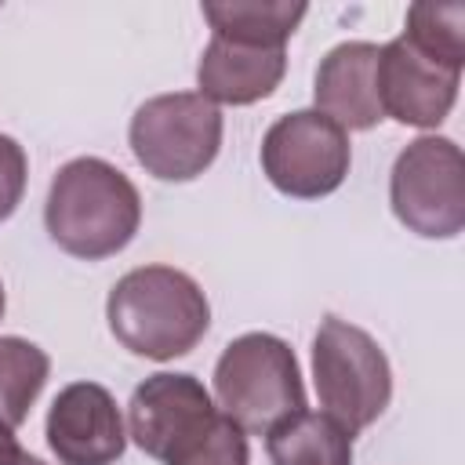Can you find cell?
<instances>
[{
  "mask_svg": "<svg viewBox=\"0 0 465 465\" xmlns=\"http://www.w3.org/2000/svg\"><path fill=\"white\" fill-rule=\"evenodd\" d=\"M44 225L65 254L102 262L134 240L142 225V196L134 182L109 160L76 156L51 178Z\"/></svg>",
  "mask_w": 465,
  "mask_h": 465,
  "instance_id": "cell-1",
  "label": "cell"
},
{
  "mask_svg": "<svg viewBox=\"0 0 465 465\" xmlns=\"http://www.w3.org/2000/svg\"><path fill=\"white\" fill-rule=\"evenodd\" d=\"M105 320L127 352L163 363L200 345L211 327V305L189 272L171 265H142L113 283Z\"/></svg>",
  "mask_w": 465,
  "mask_h": 465,
  "instance_id": "cell-2",
  "label": "cell"
},
{
  "mask_svg": "<svg viewBox=\"0 0 465 465\" xmlns=\"http://www.w3.org/2000/svg\"><path fill=\"white\" fill-rule=\"evenodd\" d=\"M214 407L243 436H265L283 418L305 411L294 349L269 331L232 338L214 363Z\"/></svg>",
  "mask_w": 465,
  "mask_h": 465,
  "instance_id": "cell-3",
  "label": "cell"
},
{
  "mask_svg": "<svg viewBox=\"0 0 465 465\" xmlns=\"http://www.w3.org/2000/svg\"><path fill=\"white\" fill-rule=\"evenodd\" d=\"M312 381L323 414L352 436L371 429L392 400V367L381 345L341 316H323L312 338Z\"/></svg>",
  "mask_w": 465,
  "mask_h": 465,
  "instance_id": "cell-4",
  "label": "cell"
},
{
  "mask_svg": "<svg viewBox=\"0 0 465 465\" xmlns=\"http://www.w3.org/2000/svg\"><path fill=\"white\" fill-rule=\"evenodd\" d=\"M127 142L145 174L160 182H193L222 149V109L200 91H171L142 102Z\"/></svg>",
  "mask_w": 465,
  "mask_h": 465,
  "instance_id": "cell-5",
  "label": "cell"
},
{
  "mask_svg": "<svg viewBox=\"0 0 465 465\" xmlns=\"http://www.w3.org/2000/svg\"><path fill=\"white\" fill-rule=\"evenodd\" d=\"M389 203L403 229L425 240H454L465 229V156L454 138L421 134L400 149L389 174Z\"/></svg>",
  "mask_w": 465,
  "mask_h": 465,
  "instance_id": "cell-6",
  "label": "cell"
},
{
  "mask_svg": "<svg viewBox=\"0 0 465 465\" xmlns=\"http://www.w3.org/2000/svg\"><path fill=\"white\" fill-rule=\"evenodd\" d=\"M218 421L222 411L193 374H149L127 403V436L142 454L163 465H178L200 450Z\"/></svg>",
  "mask_w": 465,
  "mask_h": 465,
  "instance_id": "cell-7",
  "label": "cell"
},
{
  "mask_svg": "<svg viewBox=\"0 0 465 465\" xmlns=\"http://www.w3.org/2000/svg\"><path fill=\"white\" fill-rule=\"evenodd\" d=\"M352 163L349 134L316 109L280 116L262 138V171L283 196L320 200L331 196Z\"/></svg>",
  "mask_w": 465,
  "mask_h": 465,
  "instance_id": "cell-8",
  "label": "cell"
},
{
  "mask_svg": "<svg viewBox=\"0 0 465 465\" xmlns=\"http://www.w3.org/2000/svg\"><path fill=\"white\" fill-rule=\"evenodd\" d=\"M44 436L58 465H116L127 447L120 407L98 381L65 385L47 407Z\"/></svg>",
  "mask_w": 465,
  "mask_h": 465,
  "instance_id": "cell-9",
  "label": "cell"
},
{
  "mask_svg": "<svg viewBox=\"0 0 465 465\" xmlns=\"http://www.w3.org/2000/svg\"><path fill=\"white\" fill-rule=\"evenodd\" d=\"M458 69L432 62L403 36L378 47V102L381 113L403 127H440L458 102Z\"/></svg>",
  "mask_w": 465,
  "mask_h": 465,
  "instance_id": "cell-10",
  "label": "cell"
},
{
  "mask_svg": "<svg viewBox=\"0 0 465 465\" xmlns=\"http://www.w3.org/2000/svg\"><path fill=\"white\" fill-rule=\"evenodd\" d=\"M316 113L334 120L341 131H371L385 120L378 102V44L345 40L331 47L312 84Z\"/></svg>",
  "mask_w": 465,
  "mask_h": 465,
  "instance_id": "cell-11",
  "label": "cell"
},
{
  "mask_svg": "<svg viewBox=\"0 0 465 465\" xmlns=\"http://www.w3.org/2000/svg\"><path fill=\"white\" fill-rule=\"evenodd\" d=\"M287 73L283 47H254L211 36L196 65V87L214 105H254L269 98Z\"/></svg>",
  "mask_w": 465,
  "mask_h": 465,
  "instance_id": "cell-12",
  "label": "cell"
},
{
  "mask_svg": "<svg viewBox=\"0 0 465 465\" xmlns=\"http://www.w3.org/2000/svg\"><path fill=\"white\" fill-rule=\"evenodd\" d=\"M309 15L302 0H207L203 18L211 22V36L254 44V47H283L298 22Z\"/></svg>",
  "mask_w": 465,
  "mask_h": 465,
  "instance_id": "cell-13",
  "label": "cell"
},
{
  "mask_svg": "<svg viewBox=\"0 0 465 465\" xmlns=\"http://www.w3.org/2000/svg\"><path fill=\"white\" fill-rule=\"evenodd\" d=\"M272 465H352V432L323 411H298L265 432Z\"/></svg>",
  "mask_w": 465,
  "mask_h": 465,
  "instance_id": "cell-14",
  "label": "cell"
},
{
  "mask_svg": "<svg viewBox=\"0 0 465 465\" xmlns=\"http://www.w3.org/2000/svg\"><path fill=\"white\" fill-rule=\"evenodd\" d=\"M47 352L18 334H0V421L18 429L29 418L40 389L47 385Z\"/></svg>",
  "mask_w": 465,
  "mask_h": 465,
  "instance_id": "cell-15",
  "label": "cell"
},
{
  "mask_svg": "<svg viewBox=\"0 0 465 465\" xmlns=\"http://www.w3.org/2000/svg\"><path fill=\"white\" fill-rule=\"evenodd\" d=\"M411 47L429 54L432 62L458 69L465 65V4H411L407 7V29L400 33Z\"/></svg>",
  "mask_w": 465,
  "mask_h": 465,
  "instance_id": "cell-16",
  "label": "cell"
},
{
  "mask_svg": "<svg viewBox=\"0 0 465 465\" xmlns=\"http://www.w3.org/2000/svg\"><path fill=\"white\" fill-rule=\"evenodd\" d=\"M25 178H29L25 149L11 134H0V222H7L18 211L25 196Z\"/></svg>",
  "mask_w": 465,
  "mask_h": 465,
  "instance_id": "cell-17",
  "label": "cell"
},
{
  "mask_svg": "<svg viewBox=\"0 0 465 465\" xmlns=\"http://www.w3.org/2000/svg\"><path fill=\"white\" fill-rule=\"evenodd\" d=\"M178 465H247V436L222 414V421L214 425L207 443Z\"/></svg>",
  "mask_w": 465,
  "mask_h": 465,
  "instance_id": "cell-18",
  "label": "cell"
},
{
  "mask_svg": "<svg viewBox=\"0 0 465 465\" xmlns=\"http://www.w3.org/2000/svg\"><path fill=\"white\" fill-rule=\"evenodd\" d=\"M22 454H25V450L18 447V440H15V429L0 421V465H15Z\"/></svg>",
  "mask_w": 465,
  "mask_h": 465,
  "instance_id": "cell-19",
  "label": "cell"
},
{
  "mask_svg": "<svg viewBox=\"0 0 465 465\" xmlns=\"http://www.w3.org/2000/svg\"><path fill=\"white\" fill-rule=\"evenodd\" d=\"M15 465H47V461H40V458H33V454H22Z\"/></svg>",
  "mask_w": 465,
  "mask_h": 465,
  "instance_id": "cell-20",
  "label": "cell"
},
{
  "mask_svg": "<svg viewBox=\"0 0 465 465\" xmlns=\"http://www.w3.org/2000/svg\"><path fill=\"white\" fill-rule=\"evenodd\" d=\"M4 309H7V294H4V283H0V316H4Z\"/></svg>",
  "mask_w": 465,
  "mask_h": 465,
  "instance_id": "cell-21",
  "label": "cell"
}]
</instances>
